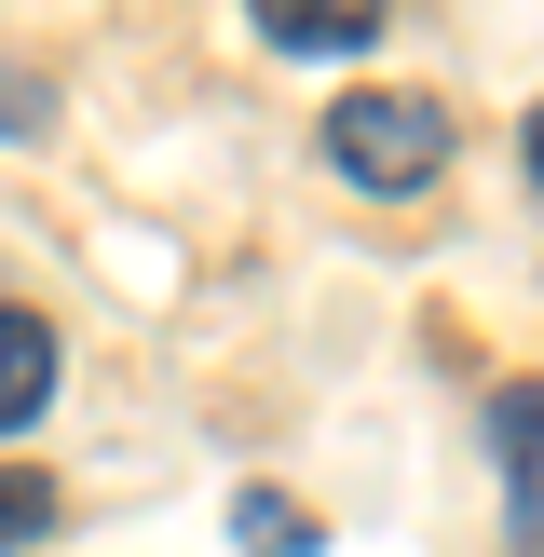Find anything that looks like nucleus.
Masks as SVG:
<instances>
[{
    "mask_svg": "<svg viewBox=\"0 0 544 557\" xmlns=\"http://www.w3.org/2000/svg\"><path fill=\"white\" fill-rule=\"evenodd\" d=\"M490 462H504V531L544 544V381H504L490 395Z\"/></svg>",
    "mask_w": 544,
    "mask_h": 557,
    "instance_id": "2",
    "label": "nucleus"
},
{
    "mask_svg": "<svg viewBox=\"0 0 544 557\" xmlns=\"http://www.w3.org/2000/svg\"><path fill=\"white\" fill-rule=\"evenodd\" d=\"M0 136H54V82L0 54Z\"/></svg>",
    "mask_w": 544,
    "mask_h": 557,
    "instance_id": "7",
    "label": "nucleus"
},
{
    "mask_svg": "<svg viewBox=\"0 0 544 557\" xmlns=\"http://www.w3.org/2000/svg\"><path fill=\"white\" fill-rule=\"evenodd\" d=\"M232 531H245V557H313V517L286 490H232Z\"/></svg>",
    "mask_w": 544,
    "mask_h": 557,
    "instance_id": "5",
    "label": "nucleus"
},
{
    "mask_svg": "<svg viewBox=\"0 0 544 557\" xmlns=\"http://www.w3.org/2000/svg\"><path fill=\"white\" fill-rule=\"evenodd\" d=\"M449 150H462V123H449V96H341L326 109V163H341L354 190H381V205H408V190H435L449 177Z\"/></svg>",
    "mask_w": 544,
    "mask_h": 557,
    "instance_id": "1",
    "label": "nucleus"
},
{
    "mask_svg": "<svg viewBox=\"0 0 544 557\" xmlns=\"http://www.w3.org/2000/svg\"><path fill=\"white\" fill-rule=\"evenodd\" d=\"M54 531V476H14L0 462V544H41Z\"/></svg>",
    "mask_w": 544,
    "mask_h": 557,
    "instance_id": "6",
    "label": "nucleus"
},
{
    "mask_svg": "<svg viewBox=\"0 0 544 557\" xmlns=\"http://www.w3.org/2000/svg\"><path fill=\"white\" fill-rule=\"evenodd\" d=\"M381 27L395 14H368V0H259L272 54H381Z\"/></svg>",
    "mask_w": 544,
    "mask_h": 557,
    "instance_id": "3",
    "label": "nucleus"
},
{
    "mask_svg": "<svg viewBox=\"0 0 544 557\" xmlns=\"http://www.w3.org/2000/svg\"><path fill=\"white\" fill-rule=\"evenodd\" d=\"M531 177H544V109H531Z\"/></svg>",
    "mask_w": 544,
    "mask_h": 557,
    "instance_id": "8",
    "label": "nucleus"
},
{
    "mask_svg": "<svg viewBox=\"0 0 544 557\" xmlns=\"http://www.w3.org/2000/svg\"><path fill=\"white\" fill-rule=\"evenodd\" d=\"M54 408V326L41 313H0V435H27Z\"/></svg>",
    "mask_w": 544,
    "mask_h": 557,
    "instance_id": "4",
    "label": "nucleus"
}]
</instances>
